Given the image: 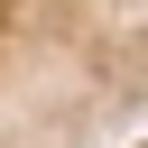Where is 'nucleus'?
I'll list each match as a JSON object with an SVG mask.
<instances>
[{
	"label": "nucleus",
	"instance_id": "obj_1",
	"mask_svg": "<svg viewBox=\"0 0 148 148\" xmlns=\"http://www.w3.org/2000/svg\"><path fill=\"white\" fill-rule=\"evenodd\" d=\"M148 130V0H0V148H130Z\"/></svg>",
	"mask_w": 148,
	"mask_h": 148
},
{
	"label": "nucleus",
	"instance_id": "obj_2",
	"mask_svg": "<svg viewBox=\"0 0 148 148\" xmlns=\"http://www.w3.org/2000/svg\"><path fill=\"white\" fill-rule=\"evenodd\" d=\"M130 148H148V130H139V139H130Z\"/></svg>",
	"mask_w": 148,
	"mask_h": 148
}]
</instances>
